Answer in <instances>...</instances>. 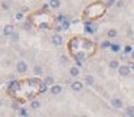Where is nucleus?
I'll return each mask as SVG.
<instances>
[{"instance_id":"f257e3e1","label":"nucleus","mask_w":134,"mask_h":117,"mask_svg":"<svg viewBox=\"0 0 134 117\" xmlns=\"http://www.w3.org/2000/svg\"><path fill=\"white\" fill-rule=\"evenodd\" d=\"M104 12H105V7H102L101 3H95L85 10V15H87L88 18H97V16H99V15H104Z\"/></svg>"},{"instance_id":"f03ea898","label":"nucleus","mask_w":134,"mask_h":117,"mask_svg":"<svg viewBox=\"0 0 134 117\" xmlns=\"http://www.w3.org/2000/svg\"><path fill=\"white\" fill-rule=\"evenodd\" d=\"M87 59V54L84 52V51H78V52L75 54V62H76V67L81 68L82 67V62Z\"/></svg>"},{"instance_id":"7ed1b4c3","label":"nucleus","mask_w":134,"mask_h":117,"mask_svg":"<svg viewBox=\"0 0 134 117\" xmlns=\"http://www.w3.org/2000/svg\"><path fill=\"white\" fill-rule=\"evenodd\" d=\"M81 45H82V48H84V51H88V52H92V51L95 49V44H94L92 41H90V39H82Z\"/></svg>"},{"instance_id":"20e7f679","label":"nucleus","mask_w":134,"mask_h":117,"mask_svg":"<svg viewBox=\"0 0 134 117\" xmlns=\"http://www.w3.org/2000/svg\"><path fill=\"white\" fill-rule=\"evenodd\" d=\"M7 90L10 91V93H16V91L20 90V81H18V79H12V81L7 84Z\"/></svg>"},{"instance_id":"39448f33","label":"nucleus","mask_w":134,"mask_h":117,"mask_svg":"<svg viewBox=\"0 0 134 117\" xmlns=\"http://www.w3.org/2000/svg\"><path fill=\"white\" fill-rule=\"evenodd\" d=\"M79 44H81V41H79V39H76V38H74L72 41L69 42V51H71V52H74V54L78 52V49H79Z\"/></svg>"},{"instance_id":"423d86ee","label":"nucleus","mask_w":134,"mask_h":117,"mask_svg":"<svg viewBox=\"0 0 134 117\" xmlns=\"http://www.w3.org/2000/svg\"><path fill=\"white\" fill-rule=\"evenodd\" d=\"M16 71H18L19 74H26L27 72V64L25 61H19L18 64H16Z\"/></svg>"},{"instance_id":"0eeeda50","label":"nucleus","mask_w":134,"mask_h":117,"mask_svg":"<svg viewBox=\"0 0 134 117\" xmlns=\"http://www.w3.org/2000/svg\"><path fill=\"white\" fill-rule=\"evenodd\" d=\"M118 74H120L121 77H128V75L131 74V68L128 67V65H120Z\"/></svg>"},{"instance_id":"6e6552de","label":"nucleus","mask_w":134,"mask_h":117,"mask_svg":"<svg viewBox=\"0 0 134 117\" xmlns=\"http://www.w3.org/2000/svg\"><path fill=\"white\" fill-rule=\"evenodd\" d=\"M52 44L55 45V46H61V45L64 44V38H62V35L55 33V35L52 36Z\"/></svg>"},{"instance_id":"1a4fd4ad","label":"nucleus","mask_w":134,"mask_h":117,"mask_svg":"<svg viewBox=\"0 0 134 117\" xmlns=\"http://www.w3.org/2000/svg\"><path fill=\"white\" fill-rule=\"evenodd\" d=\"M71 88H72V91H75V93H79V91H82V88H84V84H82L81 81H72L71 82Z\"/></svg>"},{"instance_id":"9d476101","label":"nucleus","mask_w":134,"mask_h":117,"mask_svg":"<svg viewBox=\"0 0 134 117\" xmlns=\"http://www.w3.org/2000/svg\"><path fill=\"white\" fill-rule=\"evenodd\" d=\"M13 33H15V26L13 25H6L3 29V35L4 36H12Z\"/></svg>"},{"instance_id":"9b49d317","label":"nucleus","mask_w":134,"mask_h":117,"mask_svg":"<svg viewBox=\"0 0 134 117\" xmlns=\"http://www.w3.org/2000/svg\"><path fill=\"white\" fill-rule=\"evenodd\" d=\"M111 105L115 108H122V100H120L118 97H114L111 98Z\"/></svg>"},{"instance_id":"f8f14e48","label":"nucleus","mask_w":134,"mask_h":117,"mask_svg":"<svg viewBox=\"0 0 134 117\" xmlns=\"http://www.w3.org/2000/svg\"><path fill=\"white\" fill-rule=\"evenodd\" d=\"M51 93H52L53 95H59V94L62 93V85H59V84L52 85V87H51Z\"/></svg>"},{"instance_id":"ddd939ff","label":"nucleus","mask_w":134,"mask_h":117,"mask_svg":"<svg viewBox=\"0 0 134 117\" xmlns=\"http://www.w3.org/2000/svg\"><path fill=\"white\" fill-rule=\"evenodd\" d=\"M85 84L88 85V87H92L94 84H95V78H94L92 75H91V74H87V75H85Z\"/></svg>"},{"instance_id":"4468645a","label":"nucleus","mask_w":134,"mask_h":117,"mask_svg":"<svg viewBox=\"0 0 134 117\" xmlns=\"http://www.w3.org/2000/svg\"><path fill=\"white\" fill-rule=\"evenodd\" d=\"M69 75L72 77V78H76V77L79 75V68L76 67V65H75V67H71L69 68Z\"/></svg>"},{"instance_id":"2eb2a0df","label":"nucleus","mask_w":134,"mask_h":117,"mask_svg":"<svg viewBox=\"0 0 134 117\" xmlns=\"http://www.w3.org/2000/svg\"><path fill=\"white\" fill-rule=\"evenodd\" d=\"M49 7L51 9H59V6H61V0H49Z\"/></svg>"},{"instance_id":"dca6fc26","label":"nucleus","mask_w":134,"mask_h":117,"mask_svg":"<svg viewBox=\"0 0 134 117\" xmlns=\"http://www.w3.org/2000/svg\"><path fill=\"white\" fill-rule=\"evenodd\" d=\"M108 67H110L111 70H118V68H120V62L117 61V59H113V61L108 62Z\"/></svg>"},{"instance_id":"f3484780","label":"nucleus","mask_w":134,"mask_h":117,"mask_svg":"<svg viewBox=\"0 0 134 117\" xmlns=\"http://www.w3.org/2000/svg\"><path fill=\"white\" fill-rule=\"evenodd\" d=\"M85 30L90 32V33H94V32H95V26H94L91 22H87V23H85Z\"/></svg>"},{"instance_id":"a211bd4d","label":"nucleus","mask_w":134,"mask_h":117,"mask_svg":"<svg viewBox=\"0 0 134 117\" xmlns=\"http://www.w3.org/2000/svg\"><path fill=\"white\" fill-rule=\"evenodd\" d=\"M33 74H35L36 77H41L42 74H43V68L39 67V65H35V68H33Z\"/></svg>"},{"instance_id":"6ab92c4d","label":"nucleus","mask_w":134,"mask_h":117,"mask_svg":"<svg viewBox=\"0 0 134 117\" xmlns=\"http://www.w3.org/2000/svg\"><path fill=\"white\" fill-rule=\"evenodd\" d=\"M27 84H29L30 87H36V85L39 87V84H41V82H39L38 78H29V79H27Z\"/></svg>"},{"instance_id":"aec40b11","label":"nucleus","mask_w":134,"mask_h":117,"mask_svg":"<svg viewBox=\"0 0 134 117\" xmlns=\"http://www.w3.org/2000/svg\"><path fill=\"white\" fill-rule=\"evenodd\" d=\"M30 108H32V110H38V108H41V101H38V100L30 101Z\"/></svg>"},{"instance_id":"412c9836","label":"nucleus","mask_w":134,"mask_h":117,"mask_svg":"<svg viewBox=\"0 0 134 117\" xmlns=\"http://www.w3.org/2000/svg\"><path fill=\"white\" fill-rule=\"evenodd\" d=\"M43 82L46 85H51V87H52V85H55V79H53V77H45Z\"/></svg>"},{"instance_id":"4be33fe9","label":"nucleus","mask_w":134,"mask_h":117,"mask_svg":"<svg viewBox=\"0 0 134 117\" xmlns=\"http://www.w3.org/2000/svg\"><path fill=\"white\" fill-rule=\"evenodd\" d=\"M110 49H111V52H114V54H117V52H120V45H117V44H111V46H110Z\"/></svg>"},{"instance_id":"5701e85b","label":"nucleus","mask_w":134,"mask_h":117,"mask_svg":"<svg viewBox=\"0 0 134 117\" xmlns=\"http://www.w3.org/2000/svg\"><path fill=\"white\" fill-rule=\"evenodd\" d=\"M107 36H108V38H115V36H117V30L115 29H110V30H107Z\"/></svg>"},{"instance_id":"b1692460","label":"nucleus","mask_w":134,"mask_h":117,"mask_svg":"<svg viewBox=\"0 0 134 117\" xmlns=\"http://www.w3.org/2000/svg\"><path fill=\"white\" fill-rule=\"evenodd\" d=\"M38 88H39V93H46V90H48V85L45 84V82H41Z\"/></svg>"},{"instance_id":"393cba45","label":"nucleus","mask_w":134,"mask_h":117,"mask_svg":"<svg viewBox=\"0 0 134 117\" xmlns=\"http://www.w3.org/2000/svg\"><path fill=\"white\" fill-rule=\"evenodd\" d=\"M23 29L25 30H30V29H32V20H26V22H25Z\"/></svg>"},{"instance_id":"a878e982","label":"nucleus","mask_w":134,"mask_h":117,"mask_svg":"<svg viewBox=\"0 0 134 117\" xmlns=\"http://www.w3.org/2000/svg\"><path fill=\"white\" fill-rule=\"evenodd\" d=\"M125 113H127V116L134 117V107H127L125 108Z\"/></svg>"},{"instance_id":"bb28decb","label":"nucleus","mask_w":134,"mask_h":117,"mask_svg":"<svg viewBox=\"0 0 134 117\" xmlns=\"http://www.w3.org/2000/svg\"><path fill=\"white\" fill-rule=\"evenodd\" d=\"M117 0H107L105 2V7H111V6H115Z\"/></svg>"},{"instance_id":"cd10ccee","label":"nucleus","mask_w":134,"mask_h":117,"mask_svg":"<svg viewBox=\"0 0 134 117\" xmlns=\"http://www.w3.org/2000/svg\"><path fill=\"white\" fill-rule=\"evenodd\" d=\"M59 61H61V64H68V61H69V58H68L66 55H61V58H59Z\"/></svg>"},{"instance_id":"c85d7f7f","label":"nucleus","mask_w":134,"mask_h":117,"mask_svg":"<svg viewBox=\"0 0 134 117\" xmlns=\"http://www.w3.org/2000/svg\"><path fill=\"white\" fill-rule=\"evenodd\" d=\"M131 52H133V48H131L130 45L124 46V54H125V55H128V54H131Z\"/></svg>"},{"instance_id":"c756f323","label":"nucleus","mask_w":134,"mask_h":117,"mask_svg":"<svg viewBox=\"0 0 134 117\" xmlns=\"http://www.w3.org/2000/svg\"><path fill=\"white\" fill-rule=\"evenodd\" d=\"M12 108L13 110H20V104H19L18 101H13L12 103Z\"/></svg>"},{"instance_id":"7c9ffc66","label":"nucleus","mask_w":134,"mask_h":117,"mask_svg":"<svg viewBox=\"0 0 134 117\" xmlns=\"http://www.w3.org/2000/svg\"><path fill=\"white\" fill-rule=\"evenodd\" d=\"M35 95H36L35 93H27V94H26V98L30 100V101H33V100H35Z\"/></svg>"},{"instance_id":"2f4dec72","label":"nucleus","mask_w":134,"mask_h":117,"mask_svg":"<svg viewBox=\"0 0 134 117\" xmlns=\"http://www.w3.org/2000/svg\"><path fill=\"white\" fill-rule=\"evenodd\" d=\"M66 19H68V18H66V16H65V15H59L56 20H58L59 23H62V22H65V20H66Z\"/></svg>"},{"instance_id":"473e14b6","label":"nucleus","mask_w":134,"mask_h":117,"mask_svg":"<svg viewBox=\"0 0 134 117\" xmlns=\"http://www.w3.org/2000/svg\"><path fill=\"white\" fill-rule=\"evenodd\" d=\"M39 28H41V29H49V23H48V22H43V23H39Z\"/></svg>"},{"instance_id":"72a5a7b5","label":"nucleus","mask_w":134,"mask_h":117,"mask_svg":"<svg viewBox=\"0 0 134 117\" xmlns=\"http://www.w3.org/2000/svg\"><path fill=\"white\" fill-rule=\"evenodd\" d=\"M10 38H12V41H13V42H18V41H19V33H18V32H15L12 36H10Z\"/></svg>"},{"instance_id":"f704fd0d","label":"nucleus","mask_w":134,"mask_h":117,"mask_svg":"<svg viewBox=\"0 0 134 117\" xmlns=\"http://www.w3.org/2000/svg\"><path fill=\"white\" fill-rule=\"evenodd\" d=\"M110 46H111V42H110V41L102 42V44H101V48H102V49H105V48H110Z\"/></svg>"},{"instance_id":"c9c22d12","label":"nucleus","mask_w":134,"mask_h":117,"mask_svg":"<svg viewBox=\"0 0 134 117\" xmlns=\"http://www.w3.org/2000/svg\"><path fill=\"white\" fill-rule=\"evenodd\" d=\"M19 113H20L22 117H27V110H26V108H20V110H19Z\"/></svg>"},{"instance_id":"e433bc0d","label":"nucleus","mask_w":134,"mask_h":117,"mask_svg":"<svg viewBox=\"0 0 134 117\" xmlns=\"http://www.w3.org/2000/svg\"><path fill=\"white\" fill-rule=\"evenodd\" d=\"M62 28H64L65 30H66V29H69V20H68V19H66L65 22H62Z\"/></svg>"},{"instance_id":"4c0bfd02","label":"nucleus","mask_w":134,"mask_h":117,"mask_svg":"<svg viewBox=\"0 0 134 117\" xmlns=\"http://www.w3.org/2000/svg\"><path fill=\"white\" fill-rule=\"evenodd\" d=\"M15 18L18 19V20H22V19H23V12H18V13H16Z\"/></svg>"},{"instance_id":"58836bf2","label":"nucleus","mask_w":134,"mask_h":117,"mask_svg":"<svg viewBox=\"0 0 134 117\" xmlns=\"http://www.w3.org/2000/svg\"><path fill=\"white\" fill-rule=\"evenodd\" d=\"M0 4H2V7H3V9L4 10H7V9H9V3H7V2H2V3H0Z\"/></svg>"},{"instance_id":"ea45409f","label":"nucleus","mask_w":134,"mask_h":117,"mask_svg":"<svg viewBox=\"0 0 134 117\" xmlns=\"http://www.w3.org/2000/svg\"><path fill=\"white\" fill-rule=\"evenodd\" d=\"M62 29H64V28H62V25H58V26H55V32H56V33H59Z\"/></svg>"},{"instance_id":"a19ab883","label":"nucleus","mask_w":134,"mask_h":117,"mask_svg":"<svg viewBox=\"0 0 134 117\" xmlns=\"http://www.w3.org/2000/svg\"><path fill=\"white\" fill-rule=\"evenodd\" d=\"M115 6L117 7H122V6H124V2H122V0H118V2L115 3Z\"/></svg>"},{"instance_id":"79ce46f5","label":"nucleus","mask_w":134,"mask_h":117,"mask_svg":"<svg viewBox=\"0 0 134 117\" xmlns=\"http://www.w3.org/2000/svg\"><path fill=\"white\" fill-rule=\"evenodd\" d=\"M130 55H131V59H133V61H134V49H133V52H131Z\"/></svg>"},{"instance_id":"37998d69","label":"nucleus","mask_w":134,"mask_h":117,"mask_svg":"<svg viewBox=\"0 0 134 117\" xmlns=\"http://www.w3.org/2000/svg\"><path fill=\"white\" fill-rule=\"evenodd\" d=\"M2 105H3V100L0 98V107H2Z\"/></svg>"},{"instance_id":"c03bdc74","label":"nucleus","mask_w":134,"mask_h":117,"mask_svg":"<svg viewBox=\"0 0 134 117\" xmlns=\"http://www.w3.org/2000/svg\"><path fill=\"white\" fill-rule=\"evenodd\" d=\"M131 70H134V64H133V67H131Z\"/></svg>"},{"instance_id":"a18cd8bd","label":"nucleus","mask_w":134,"mask_h":117,"mask_svg":"<svg viewBox=\"0 0 134 117\" xmlns=\"http://www.w3.org/2000/svg\"><path fill=\"white\" fill-rule=\"evenodd\" d=\"M82 117H87V116H82Z\"/></svg>"}]
</instances>
